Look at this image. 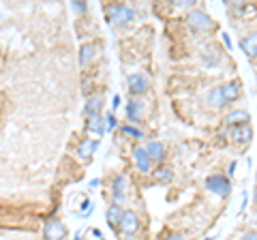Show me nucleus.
<instances>
[{
    "label": "nucleus",
    "mask_w": 257,
    "mask_h": 240,
    "mask_svg": "<svg viewBox=\"0 0 257 240\" xmlns=\"http://www.w3.org/2000/svg\"><path fill=\"white\" fill-rule=\"evenodd\" d=\"M135 18H138V13L131 5H124V3H111L105 7V20L109 26L114 28H122V26H128Z\"/></svg>",
    "instance_id": "f257e3e1"
},
{
    "label": "nucleus",
    "mask_w": 257,
    "mask_h": 240,
    "mask_svg": "<svg viewBox=\"0 0 257 240\" xmlns=\"http://www.w3.org/2000/svg\"><path fill=\"white\" fill-rule=\"evenodd\" d=\"M128 187H131V180H128L126 174H116L109 182V197H111V204H118L122 206L126 204L128 199Z\"/></svg>",
    "instance_id": "f03ea898"
},
{
    "label": "nucleus",
    "mask_w": 257,
    "mask_h": 240,
    "mask_svg": "<svg viewBox=\"0 0 257 240\" xmlns=\"http://www.w3.org/2000/svg\"><path fill=\"white\" fill-rule=\"evenodd\" d=\"M184 20H187V24L195 30L197 35H206V33H210V30L214 28V20L204 9H197V7L195 9H191Z\"/></svg>",
    "instance_id": "7ed1b4c3"
},
{
    "label": "nucleus",
    "mask_w": 257,
    "mask_h": 240,
    "mask_svg": "<svg viewBox=\"0 0 257 240\" xmlns=\"http://www.w3.org/2000/svg\"><path fill=\"white\" fill-rule=\"evenodd\" d=\"M146 114H148V101L146 99H142V97H128L126 105H124V116H126V123L128 125L138 127Z\"/></svg>",
    "instance_id": "20e7f679"
},
{
    "label": "nucleus",
    "mask_w": 257,
    "mask_h": 240,
    "mask_svg": "<svg viewBox=\"0 0 257 240\" xmlns=\"http://www.w3.org/2000/svg\"><path fill=\"white\" fill-rule=\"evenodd\" d=\"M118 231L120 236H138L142 231V219L138 210L133 208H124L122 210V217H120V223H118Z\"/></svg>",
    "instance_id": "39448f33"
},
{
    "label": "nucleus",
    "mask_w": 257,
    "mask_h": 240,
    "mask_svg": "<svg viewBox=\"0 0 257 240\" xmlns=\"http://www.w3.org/2000/svg\"><path fill=\"white\" fill-rule=\"evenodd\" d=\"M204 185H206V191H210L216 197H229L231 193V180L225 174H210Z\"/></svg>",
    "instance_id": "423d86ee"
},
{
    "label": "nucleus",
    "mask_w": 257,
    "mask_h": 240,
    "mask_svg": "<svg viewBox=\"0 0 257 240\" xmlns=\"http://www.w3.org/2000/svg\"><path fill=\"white\" fill-rule=\"evenodd\" d=\"M131 159H133L135 170H138V174H142V176H150L152 170H155V163H152V159L148 157L144 144H135L131 148Z\"/></svg>",
    "instance_id": "0eeeda50"
},
{
    "label": "nucleus",
    "mask_w": 257,
    "mask_h": 240,
    "mask_svg": "<svg viewBox=\"0 0 257 240\" xmlns=\"http://www.w3.org/2000/svg\"><path fill=\"white\" fill-rule=\"evenodd\" d=\"M126 90L131 97H142L150 90V77L142 71H135V73L126 75Z\"/></svg>",
    "instance_id": "6e6552de"
},
{
    "label": "nucleus",
    "mask_w": 257,
    "mask_h": 240,
    "mask_svg": "<svg viewBox=\"0 0 257 240\" xmlns=\"http://www.w3.org/2000/svg\"><path fill=\"white\" fill-rule=\"evenodd\" d=\"M225 138H227L229 142L238 144V146H246V144L253 140V129H251V125L227 127V131H225Z\"/></svg>",
    "instance_id": "1a4fd4ad"
},
{
    "label": "nucleus",
    "mask_w": 257,
    "mask_h": 240,
    "mask_svg": "<svg viewBox=\"0 0 257 240\" xmlns=\"http://www.w3.org/2000/svg\"><path fill=\"white\" fill-rule=\"evenodd\" d=\"M43 238L45 240H64L67 238V227L60 219H47L43 223Z\"/></svg>",
    "instance_id": "9d476101"
},
{
    "label": "nucleus",
    "mask_w": 257,
    "mask_h": 240,
    "mask_svg": "<svg viewBox=\"0 0 257 240\" xmlns=\"http://www.w3.org/2000/svg\"><path fill=\"white\" fill-rule=\"evenodd\" d=\"M144 148H146L148 157L152 159V163L163 165V161H165V153H167V148H165V144H163V142H161V140H146Z\"/></svg>",
    "instance_id": "9b49d317"
},
{
    "label": "nucleus",
    "mask_w": 257,
    "mask_h": 240,
    "mask_svg": "<svg viewBox=\"0 0 257 240\" xmlns=\"http://www.w3.org/2000/svg\"><path fill=\"white\" fill-rule=\"evenodd\" d=\"M96 148H99V140L88 135V138L77 142V157L82 159V161H90V159L94 157V153H96Z\"/></svg>",
    "instance_id": "f8f14e48"
},
{
    "label": "nucleus",
    "mask_w": 257,
    "mask_h": 240,
    "mask_svg": "<svg viewBox=\"0 0 257 240\" xmlns=\"http://www.w3.org/2000/svg\"><path fill=\"white\" fill-rule=\"evenodd\" d=\"M99 56V45L96 43H82V47H79V56H77V60H79V67H88L90 62Z\"/></svg>",
    "instance_id": "ddd939ff"
},
{
    "label": "nucleus",
    "mask_w": 257,
    "mask_h": 240,
    "mask_svg": "<svg viewBox=\"0 0 257 240\" xmlns=\"http://www.w3.org/2000/svg\"><path fill=\"white\" fill-rule=\"evenodd\" d=\"M103 105H105V101H103L101 94H90V97L86 99V105H84V116H86V118L101 116Z\"/></svg>",
    "instance_id": "4468645a"
},
{
    "label": "nucleus",
    "mask_w": 257,
    "mask_h": 240,
    "mask_svg": "<svg viewBox=\"0 0 257 240\" xmlns=\"http://www.w3.org/2000/svg\"><path fill=\"white\" fill-rule=\"evenodd\" d=\"M86 131L90 133V138H103L105 135V116H92L86 118Z\"/></svg>",
    "instance_id": "2eb2a0df"
},
{
    "label": "nucleus",
    "mask_w": 257,
    "mask_h": 240,
    "mask_svg": "<svg viewBox=\"0 0 257 240\" xmlns=\"http://www.w3.org/2000/svg\"><path fill=\"white\" fill-rule=\"evenodd\" d=\"M221 60H223V54H221V50L216 45H208L206 50H204V54H202V62H204L208 69L219 67Z\"/></svg>",
    "instance_id": "dca6fc26"
},
{
    "label": "nucleus",
    "mask_w": 257,
    "mask_h": 240,
    "mask_svg": "<svg viewBox=\"0 0 257 240\" xmlns=\"http://www.w3.org/2000/svg\"><path fill=\"white\" fill-rule=\"evenodd\" d=\"M240 82H225L221 84V94H223V101L225 105H229L231 101H238L240 99Z\"/></svg>",
    "instance_id": "f3484780"
},
{
    "label": "nucleus",
    "mask_w": 257,
    "mask_h": 240,
    "mask_svg": "<svg viewBox=\"0 0 257 240\" xmlns=\"http://www.w3.org/2000/svg\"><path fill=\"white\" fill-rule=\"evenodd\" d=\"M251 118H248V111L238 107V109H231L227 116H225V125L227 127H236V125H248Z\"/></svg>",
    "instance_id": "a211bd4d"
},
{
    "label": "nucleus",
    "mask_w": 257,
    "mask_h": 240,
    "mask_svg": "<svg viewBox=\"0 0 257 240\" xmlns=\"http://www.w3.org/2000/svg\"><path fill=\"white\" fill-rule=\"evenodd\" d=\"M240 47H242V52L248 58H257V30H253V33H248L246 37L240 39Z\"/></svg>",
    "instance_id": "6ab92c4d"
},
{
    "label": "nucleus",
    "mask_w": 257,
    "mask_h": 240,
    "mask_svg": "<svg viewBox=\"0 0 257 240\" xmlns=\"http://www.w3.org/2000/svg\"><path fill=\"white\" fill-rule=\"evenodd\" d=\"M206 105L212 107V109L225 107V101H223V94H221V86H214V88L208 90V94H206Z\"/></svg>",
    "instance_id": "aec40b11"
},
{
    "label": "nucleus",
    "mask_w": 257,
    "mask_h": 240,
    "mask_svg": "<svg viewBox=\"0 0 257 240\" xmlns=\"http://www.w3.org/2000/svg\"><path fill=\"white\" fill-rule=\"evenodd\" d=\"M122 210H124V208L118 206V204H109V206H107V210H105V221H107L109 227L118 229V223H120V217H122Z\"/></svg>",
    "instance_id": "412c9836"
},
{
    "label": "nucleus",
    "mask_w": 257,
    "mask_h": 240,
    "mask_svg": "<svg viewBox=\"0 0 257 240\" xmlns=\"http://www.w3.org/2000/svg\"><path fill=\"white\" fill-rule=\"evenodd\" d=\"M120 133L124 135V138H128V140H135L138 144H142V140H144V131L140 129V127H135V125H128V123H120Z\"/></svg>",
    "instance_id": "4be33fe9"
},
{
    "label": "nucleus",
    "mask_w": 257,
    "mask_h": 240,
    "mask_svg": "<svg viewBox=\"0 0 257 240\" xmlns=\"http://www.w3.org/2000/svg\"><path fill=\"white\" fill-rule=\"evenodd\" d=\"M152 178H155L157 182H163V185H167V182H172L174 180V170L172 167H167V165H159L152 170Z\"/></svg>",
    "instance_id": "5701e85b"
},
{
    "label": "nucleus",
    "mask_w": 257,
    "mask_h": 240,
    "mask_svg": "<svg viewBox=\"0 0 257 240\" xmlns=\"http://www.w3.org/2000/svg\"><path fill=\"white\" fill-rule=\"evenodd\" d=\"M118 127H120L118 118H116L114 114H107V116H105V133H111V131H116Z\"/></svg>",
    "instance_id": "b1692460"
},
{
    "label": "nucleus",
    "mask_w": 257,
    "mask_h": 240,
    "mask_svg": "<svg viewBox=\"0 0 257 240\" xmlns=\"http://www.w3.org/2000/svg\"><path fill=\"white\" fill-rule=\"evenodd\" d=\"M159 240H187V236L180 234V231H165V234H161Z\"/></svg>",
    "instance_id": "393cba45"
},
{
    "label": "nucleus",
    "mask_w": 257,
    "mask_h": 240,
    "mask_svg": "<svg viewBox=\"0 0 257 240\" xmlns=\"http://www.w3.org/2000/svg\"><path fill=\"white\" fill-rule=\"evenodd\" d=\"M71 9H73V13H77V15H84L86 11H88V3H71Z\"/></svg>",
    "instance_id": "a878e982"
},
{
    "label": "nucleus",
    "mask_w": 257,
    "mask_h": 240,
    "mask_svg": "<svg viewBox=\"0 0 257 240\" xmlns=\"http://www.w3.org/2000/svg\"><path fill=\"white\" fill-rule=\"evenodd\" d=\"M174 7H178V9H195V3L193 0H184V3H174Z\"/></svg>",
    "instance_id": "bb28decb"
},
{
    "label": "nucleus",
    "mask_w": 257,
    "mask_h": 240,
    "mask_svg": "<svg viewBox=\"0 0 257 240\" xmlns=\"http://www.w3.org/2000/svg\"><path fill=\"white\" fill-rule=\"evenodd\" d=\"M238 240H257V229H246Z\"/></svg>",
    "instance_id": "cd10ccee"
},
{
    "label": "nucleus",
    "mask_w": 257,
    "mask_h": 240,
    "mask_svg": "<svg viewBox=\"0 0 257 240\" xmlns=\"http://www.w3.org/2000/svg\"><path fill=\"white\" fill-rule=\"evenodd\" d=\"M90 208H92V202L90 199H84L82 202V217H88V214H90Z\"/></svg>",
    "instance_id": "c85d7f7f"
},
{
    "label": "nucleus",
    "mask_w": 257,
    "mask_h": 240,
    "mask_svg": "<svg viewBox=\"0 0 257 240\" xmlns=\"http://www.w3.org/2000/svg\"><path fill=\"white\" fill-rule=\"evenodd\" d=\"M221 39H223L225 47H227V52H231V50H234V45H231V39H229V35H227V33H221Z\"/></svg>",
    "instance_id": "c756f323"
},
{
    "label": "nucleus",
    "mask_w": 257,
    "mask_h": 240,
    "mask_svg": "<svg viewBox=\"0 0 257 240\" xmlns=\"http://www.w3.org/2000/svg\"><path fill=\"white\" fill-rule=\"evenodd\" d=\"M236 167H238V161H231V163L227 165V174H225V176H227V178H231V176L236 174Z\"/></svg>",
    "instance_id": "7c9ffc66"
},
{
    "label": "nucleus",
    "mask_w": 257,
    "mask_h": 240,
    "mask_svg": "<svg viewBox=\"0 0 257 240\" xmlns=\"http://www.w3.org/2000/svg\"><path fill=\"white\" fill-rule=\"evenodd\" d=\"M120 101H122V99H120V94H114V97H111V109H118Z\"/></svg>",
    "instance_id": "2f4dec72"
},
{
    "label": "nucleus",
    "mask_w": 257,
    "mask_h": 240,
    "mask_svg": "<svg viewBox=\"0 0 257 240\" xmlns=\"http://www.w3.org/2000/svg\"><path fill=\"white\" fill-rule=\"evenodd\" d=\"M99 185H101V180H99V178H92V180H90V187H92V189H94V187H99Z\"/></svg>",
    "instance_id": "473e14b6"
},
{
    "label": "nucleus",
    "mask_w": 257,
    "mask_h": 240,
    "mask_svg": "<svg viewBox=\"0 0 257 240\" xmlns=\"http://www.w3.org/2000/svg\"><path fill=\"white\" fill-rule=\"evenodd\" d=\"M92 236L94 238H101V229H92Z\"/></svg>",
    "instance_id": "72a5a7b5"
},
{
    "label": "nucleus",
    "mask_w": 257,
    "mask_h": 240,
    "mask_svg": "<svg viewBox=\"0 0 257 240\" xmlns=\"http://www.w3.org/2000/svg\"><path fill=\"white\" fill-rule=\"evenodd\" d=\"M240 208H246V193H242V206Z\"/></svg>",
    "instance_id": "f704fd0d"
},
{
    "label": "nucleus",
    "mask_w": 257,
    "mask_h": 240,
    "mask_svg": "<svg viewBox=\"0 0 257 240\" xmlns=\"http://www.w3.org/2000/svg\"><path fill=\"white\" fill-rule=\"evenodd\" d=\"M120 240H138V238H135V236H122Z\"/></svg>",
    "instance_id": "c9c22d12"
},
{
    "label": "nucleus",
    "mask_w": 257,
    "mask_h": 240,
    "mask_svg": "<svg viewBox=\"0 0 257 240\" xmlns=\"http://www.w3.org/2000/svg\"><path fill=\"white\" fill-rule=\"evenodd\" d=\"M255 202H257V189H255Z\"/></svg>",
    "instance_id": "e433bc0d"
},
{
    "label": "nucleus",
    "mask_w": 257,
    "mask_h": 240,
    "mask_svg": "<svg viewBox=\"0 0 257 240\" xmlns=\"http://www.w3.org/2000/svg\"><path fill=\"white\" fill-rule=\"evenodd\" d=\"M204 240H214V238H204Z\"/></svg>",
    "instance_id": "4c0bfd02"
},
{
    "label": "nucleus",
    "mask_w": 257,
    "mask_h": 240,
    "mask_svg": "<svg viewBox=\"0 0 257 240\" xmlns=\"http://www.w3.org/2000/svg\"><path fill=\"white\" fill-rule=\"evenodd\" d=\"M255 219H257V217H255Z\"/></svg>",
    "instance_id": "58836bf2"
}]
</instances>
